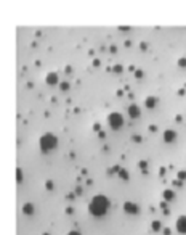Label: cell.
Listing matches in <instances>:
<instances>
[{
  "label": "cell",
  "mask_w": 186,
  "mask_h": 235,
  "mask_svg": "<svg viewBox=\"0 0 186 235\" xmlns=\"http://www.w3.org/2000/svg\"><path fill=\"white\" fill-rule=\"evenodd\" d=\"M109 209V200L104 195H95L88 205V213L93 218H103Z\"/></svg>",
  "instance_id": "cell-1"
},
{
  "label": "cell",
  "mask_w": 186,
  "mask_h": 235,
  "mask_svg": "<svg viewBox=\"0 0 186 235\" xmlns=\"http://www.w3.org/2000/svg\"><path fill=\"white\" fill-rule=\"evenodd\" d=\"M39 147H40V152L42 153H50V152H53L55 148L58 147V139H56V135L52 134V132H46L44 134L40 137L39 140Z\"/></svg>",
  "instance_id": "cell-2"
},
{
  "label": "cell",
  "mask_w": 186,
  "mask_h": 235,
  "mask_svg": "<svg viewBox=\"0 0 186 235\" xmlns=\"http://www.w3.org/2000/svg\"><path fill=\"white\" fill-rule=\"evenodd\" d=\"M108 124L112 130H119L124 126V116L120 113H111L108 116Z\"/></svg>",
  "instance_id": "cell-3"
},
{
  "label": "cell",
  "mask_w": 186,
  "mask_h": 235,
  "mask_svg": "<svg viewBox=\"0 0 186 235\" xmlns=\"http://www.w3.org/2000/svg\"><path fill=\"white\" fill-rule=\"evenodd\" d=\"M124 211L130 216H135L140 213V206L136 203H132V201H125L124 203Z\"/></svg>",
  "instance_id": "cell-4"
},
{
  "label": "cell",
  "mask_w": 186,
  "mask_h": 235,
  "mask_svg": "<svg viewBox=\"0 0 186 235\" xmlns=\"http://www.w3.org/2000/svg\"><path fill=\"white\" fill-rule=\"evenodd\" d=\"M127 113H128V116L132 118V119H138L140 114H141V111H140V106L136 105V103H132V105L127 108Z\"/></svg>",
  "instance_id": "cell-5"
},
{
  "label": "cell",
  "mask_w": 186,
  "mask_h": 235,
  "mask_svg": "<svg viewBox=\"0 0 186 235\" xmlns=\"http://www.w3.org/2000/svg\"><path fill=\"white\" fill-rule=\"evenodd\" d=\"M176 232L181 235H186V216H180L176 219Z\"/></svg>",
  "instance_id": "cell-6"
},
{
  "label": "cell",
  "mask_w": 186,
  "mask_h": 235,
  "mask_svg": "<svg viewBox=\"0 0 186 235\" xmlns=\"http://www.w3.org/2000/svg\"><path fill=\"white\" fill-rule=\"evenodd\" d=\"M175 140H176V132L172 130V129H167L164 132V142L165 143H173Z\"/></svg>",
  "instance_id": "cell-7"
},
{
  "label": "cell",
  "mask_w": 186,
  "mask_h": 235,
  "mask_svg": "<svg viewBox=\"0 0 186 235\" xmlns=\"http://www.w3.org/2000/svg\"><path fill=\"white\" fill-rule=\"evenodd\" d=\"M35 213V206L32 205V203H26V205H22V214H26V216H32Z\"/></svg>",
  "instance_id": "cell-8"
},
{
  "label": "cell",
  "mask_w": 186,
  "mask_h": 235,
  "mask_svg": "<svg viewBox=\"0 0 186 235\" xmlns=\"http://www.w3.org/2000/svg\"><path fill=\"white\" fill-rule=\"evenodd\" d=\"M45 81L48 86H55V84L58 82V74L56 73H48L46 74V77H45Z\"/></svg>",
  "instance_id": "cell-9"
},
{
  "label": "cell",
  "mask_w": 186,
  "mask_h": 235,
  "mask_svg": "<svg viewBox=\"0 0 186 235\" xmlns=\"http://www.w3.org/2000/svg\"><path fill=\"white\" fill-rule=\"evenodd\" d=\"M145 105H146L148 110H154L156 105H157V98L156 97H148L146 102H145Z\"/></svg>",
  "instance_id": "cell-10"
},
{
  "label": "cell",
  "mask_w": 186,
  "mask_h": 235,
  "mask_svg": "<svg viewBox=\"0 0 186 235\" xmlns=\"http://www.w3.org/2000/svg\"><path fill=\"white\" fill-rule=\"evenodd\" d=\"M162 198H164V201H173L175 200V192L173 190H164Z\"/></svg>",
  "instance_id": "cell-11"
},
{
  "label": "cell",
  "mask_w": 186,
  "mask_h": 235,
  "mask_svg": "<svg viewBox=\"0 0 186 235\" xmlns=\"http://www.w3.org/2000/svg\"><path fill=\"white\" fill-rule=\"evenodd\" d=\"M151 227H152V230H154V232H159L160 230V221H152V224H151Z\"/></svg>",
  "instance_id": "cell-12"
},
{
  "label": "cell",
  "mask_w": 186,
  "mask_h": 235,
  "mask_svg": "<svg viewBox=\"0 0 186 235\" xmlns=\"http://www.w3.org/2000/svg\"><path fill=\"white\" fill-rule=\"evenodd\" d=\"M119 177L124 180H128V171H125V169H120L119 171Z\"/></svg>",
  "instance_id": "cell-13"
},
{
  "label": "cell",
  "mask_w": 186,
  "mask_h": 235,
  "mask_svg": "<svg viewBox=\"0 0 186 235\" xmlns=\"http://www.w3.org/2000/svg\"><path fill=\"white\" fill-rule=\"evenodd\" d=\"M16 182H18V184H21V182H22V171H21V169H16Z\"/></svg>",
  "instance_id": "cell-14"
},
{
  "label": "cell",
  "mask_w": 186,
  "mask_h": 235,
  "mask_svg": "<svg viewBox=\"0 0 186 235\" xmlns=\"http://www.w3.org/2000/svg\"><path fill=\"white\" fill-rule=\"evenodd\" d=\"M178 179H180V180H184V179H186V171H180V172H178Z\"/></svg>",
  "instance_id": "cell-15"
},
{
  "label": "cell",
  "mask_w": 186,
  "mask_h": 235,
  "mask_svg": "<svg viewBox=\"0 0 186 235\" xmlns=\"http://www.w3.org/2000/svg\"><path fill=\"white\" fill-rule=\"evenodd\" d=\"M138 166L141 168V169H143V172L146 174V161H140V163H138Z\"/></svg>",
  "instance_id": "cell-16"
},
{
  "label": "cell",
  "mask_w": 186,
  "mask_h": 235,
  "mask_svg": "<svg viewBox=\"0 0 186 235\" xmlns=\"http://www.w3.org/2000/svg\"><path fill=\"white\" fill-rule=\"evenodd\" d=\"M45 187H46V190H53V182L52 180H46Z\"/></svg>",
  "instance_id": "cell-17"
},
{
  "label": "cell",
  "mask_w": 186,
  "mask_h": 235,
  "mask_svg": "<svg viewBox=\"0 0 186 235\" xmlns=\"http://www.w3.org/2000/svg\"><path fill=\"white\" fill-rule=\"evenodd\" d=\"M59 87H61V90H68V89H69V82H61V86H59Z\"/></svg>",
  "instance_id": "cell-18"
},
{
  "label": "cell",
  "mask_w": 186,
  "mask_h": 235,
  "mask_svg": "<svg viewBox=\"0 0 186 235\" xmlns=\"http://www.w3.org/2000/svg\"><path fill=\"white\" fill-rule=\"evenodd\" d=\"M178 66H181V68L186 66V58H181V60H180V61H178Z\"/></svg>",
  "instance_id": "cell-19"
},
{
  "label": "cell",
  "mask_w": 186,
  "mask_h": 235,
  "mask_svg": "<svg viewBox=\"0 0 186 235\" xmlns=\"http://www.w3.org/2000/svg\"><path fill=\"white\" fill-rule=\"evenodd\" d=\"M116 171H120V168H119V166H114V168H111V169H109V174H114Z\"/></svg>",
  "instance_id": "cell-20"
},
{
  "label": "cell",
  "mask_w": 186,
  "mask_h": 235,
  "mask_svg": "<svg viewBox=\"0 0 186 235\" xmlns=\"http://www.w3.org/2000/svg\"><path fill=\"white\" fill-rule=\"evenodd\" d=\"M173 185H176V187H183V180H173Z\"/></svg>",
  "instance_id": "cell-21"
},
{
  "label": "cell",
  "mask_w": 186,
  "mask_h": 235,
  "mask_svg": "<svg viewBox=\"0 0 186 235\" xmlns=\"http://www.w3.org/2000/svg\"><path fill=\"white\" fill-rule=\"evenodd\" d=\"M135 76H136V77H143V71H141V69H138V71H135Z\"/></svg>",
  "instance_id": "cell-22"
},
{
  "label": "cell",
  "mask_w": 186,
  "mask_h": 235,
  "mask_svg": "<svg viewBox=\"0 0 186 235\" xmlns=\"http://www.w3.org/2000/svg\"><path fill=\"white\" fill-rule=\"evenodd\" d=\"M112 69H114V73H120V71H122V66H119V64H117V66H114Z\"/></svg>",
  "instance_id": "cell-23"
},
{
  "label": "cell",
  "mask_w": 186,
  "mask_h": 235,
  "mask_svg": "<svg viewBox=\"0 0 186 235\" xmlns=\"http://www.w3.org/2000/svg\"><path fill=\"white\" fill-rule=\"evenodd\" d=\"M68 235H82V233L79 232V230H71V232H69Z\"/></svg>",
  "instance_id": "cell-24"
},
{
  "label": "cell",
  "mask_w": 186,
  "mask_h": 235,
  "mask_svg": "<svg viewBox=\"0 0 186 235\" xmlns=\"http://www.w3.org/2000/svg\"><path fill=\"white\" fill-rule=\"evenodd\" d=\"M133 140H135V142H141V137H140V135H138V137H136V135H135V137H133Z\"/></svg>",
  "instance_id": "cell-25"
},
{
  "label": "cell",
  "mask_w": 186,
  "mask_h": 235,
  "mask_svg": "<svg viewBox=\"0 0 186 235\" xmlns=\"http://www.w3.org/2000/svg\"><path fill=\"white\" fill-rule=\"evenodd\" d=\"M164 235H170V230H169V229H165V230H164Z\"/></svg>",
  "instance_id": "cell-26"
}]
</instances>
